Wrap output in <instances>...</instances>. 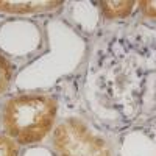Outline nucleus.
<instances>
[{
  "instance_id": "6",
  "label": "nucleus",
  "mask_w": 156,
  "mask_h": 156,
  "mask_svg": "<svg viewBox=\"0 0 156 156\" xmlns=\"http://www.w3.org/2000/svg\"><path fill=\"white\" fill-rule=\"evenodd\" d=\"M0 156H19V145L5 134H0Z\"/></svg>"
},
{
  "instance_id": "5",
  "label": "nucleus",
  "mask_w": 156,
  "mask_h": 156,
  "mask_svg": "<svg viewBox=\"0 0 156 156\" xmlns=\"http://www.w3.org/2000/svg\"><path fill=\"white\" fill-rule=\"evenodd\" d=\"M12 78V66L11 62L0 53V94H3L11 84Z\"/></svg>"
},
{
  "instance_id": "3",
  "label": "nucleus",
  "mask_w": 156,
  "mask_h": 156,
  "mask_svg": "<svg viewBox=\"0 0 156 156\" xmlns=\"http://www.w3.org/2000/svg\"><path fill=\"white\" fill-rule=\"evenodd\" d=\"M61 0H0V12L6 14H36L59 8Z\"/></svg>"
},
{
  "instance_id": "2",
  "label": "nucleus",
  "mask_w": 156,
  "mask_h": 156,
  "mask_svg": "<svg viewBox=\"0 0 156 156\" xmlns=\"http://www.w3.org/2000/svg\"><path fill=\"white\" fill-rule=\"evenodd\" d=\"M51 147L56 156H112L106 139L78 117H69L53 128Z\"/></svg>"
},
{
  "instance_id": "4",
  "label": "nucleus",
  "mask_w": 156,
  "mask_h": 156,
  "mask_svg": "<svg viewBox=\"0 0 156 156\" xmlns=\"http://www.w3.org/2000/svg\"><path fill=\"white\" fill-rule=\"evenodd\" d=\"M136 2L133 0H106L100 3L101 14L109 20L114 19H125L131 14Z\"/></svg>"
},
{
  "instance_id": "1",
  "label": "nucleus",
  "mask_w": 156,
  "mask_h": 156,
  "mask_svg": "<svg viewBox=\"0 0 156 156\" xmlns=\"http://www.w3.org/2000/svg\"><path fill=\"white\" fill-rule=\"evenodd\" d=\"M58 101L48 94H20L5 101L2 128L17 145L42 142L55 128Z\"/></svg>"
},
{
  "instance_id": "7",
  "label": "nucleus",
  "mask_w": 156,
  "mask_h": 156,
  "mask_svg": "<svg viewBox=\"0 0 156 156\" xmlns=\"http://www.w3.org/2000/svg\"><path fill=\"white\" fill-rule=\"evenodd\" d=\"M137 5L139 9L144 12V16L156 20V0H140Z\"/></svg>"
}]
</instances>
